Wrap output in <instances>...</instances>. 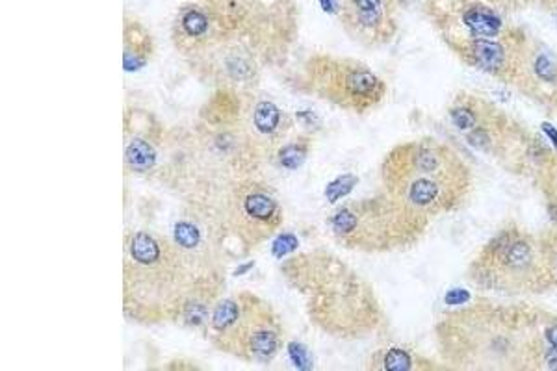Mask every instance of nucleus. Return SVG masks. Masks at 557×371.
<instances>
[{"instance_id": "obj_1", "label": "nucleus", "mask_w": 557, "mask_h": 371, "mask_svg": "<svg viewBox=\"0 0 557 371\" xmlns=\"http://www.w3.org/2000/svg\"><path fill=\"white\" fill-rule=\"evenodd\" d=\"M201 262L173 240L147 230L130 234L125 240V310L139 322L178 319L188 301L217 293L216 273Z\"/></svg>"}, {"instance_id": "obj_2", "label": "nucleus", "mask_w": 557, "mask_h": 371, "mask_svg": "<svg viewBox=\"0 0 557 371\" xmlns=\"http://www.w3.org/2000/svg\"><path fill=\"white\" fill-rule=\"evenodd\" d=\"M469 178V169L457 154L429 138L392 148L383 162L390 197L424 218L457 206Z\"/></svg>"}, {"instance_id": "obj_3", "label": "nucleus", "mask_w": 557, "mask_h": 371, "mask_svg": "<svg viewBox=\"0 0 557 371\" xmlns=\"http://www.w3.org/2000/svg\"><path fill=\"white\" fill-rule=\"evenodd\" d=\"M205 332L217 349L262 364L277 356L285 343L275 310L264 299L246 292L219 299L210 310Z\"/></svg>"}, {"instance_id": "obj_4", "label": "nucleus", "mask_w": 557, "mask_h": 371, "mask_svg": "<svg viewBox=\"0 0 557 371\" xmlns=\"http://www.w3.org/2000/svg\"><path fill=\"white\" fill-rule=\"evenodd\" d=\"M424 221V216L389 195L344 204L331 216L329 227L344 247L389 251L415 240Z\"/></svg>"}, {"instance_id": "obj_5", "label": "nucleus", "mask_w": 557, "mask_h": 371, "mask_svg": "<svg viewBox=\"0 0 557 371\" xmlns=\"http://www.w3.org/2000/svg\"><path fill=\"white\" fill-rule=\"evenodd\" d=\"M309 86L320 99L357 114L379 106L386 91L383 80L364 65L320 58L309 69Z\"/></svg>"}, {"instance_id": "obj_6", "label": "nucleus", "mask_w": 557, "mask_h": 371, "mask_svg": "<svg viewBox=\"0 0 557 371\" xmlns=\"http://www.w3.org/2000/svg\"><path fill=\"white\" fill-rule=\"evenodd\" d=\"M282 223V210L272 189L247 180L229 193L227 221L223 223L232 236L246 247H253L275 234Z\"/></svg>"}, {"instance_id": "obj_7", "label": "nucleus", "mask_w": 557, "mask_h": 371, "mask_svg": "<svg viewBox=\"0 0 557 371\" xmlns=\"http://www.w3.org/2000/svg\"><path fill=\"white\" fill-rule=\"evenodd\" d=\"M285 121V114L270 100H258L251 114L253 129L264 139H275L277 134L282 132Z\"/></svg>"}, {"instance_id": "obj_8", "label": "nucleus", "mask_w": 557, "mask_h": 371, "mask_svg": "<svg viewBox=\"0 0 557 371\" xmlns=\"http://www.w3.org/2000/svg\"><path fill=\"white\" fill-rule=\"evenodd\" d=\"M470 61L478 65L479 69L498 74L505 65V50L496 41L481 37L470 47Z\"/></svg>"}, {"instance_id": "obj_9", "label": "nucleus", "mask_w": 557, "mask_h": 371, "mask_svg": "<svg viewBox=\"0 0 557 371\" xmlns=\"http://www.w3.org/2000/svg\"><path fill=\"white\" fill-rule=\"evenodd\" d=\"M464 25L469 26L470 34L481 37H493L502 30V20L494 11L483 6H473L464 13Z\"/></svg>"}, {"instance_id": "obj_10", "label": "nucleus", "mask_w": 557, "mask_h": 371, "mask_svg": "<svg viewBox=\"0 0 557 371\" xmlns=\"http://www.w3.org/2000/svg\"><path fill=\"white\" fill-rule=\"evenodd\" d=\"M125 162L134 173H147L156 163V148L147 138H134L125 151Z\"/></svg>"}, {"instance_id": "obj_11", "label": "nucleus", "mask_w": 557, "mask_h": 371, "mask_svg": "<svg viewBox=\"0 0 557 371\" xmlns=\"http://www.w3.org/2000/svg\"><path fill=\"white\" fill-rule=\"evenodd\" d=\"M415 358L410 351L403 347H386L377 355L372 356L370 367L372 370H389V371H401V370H413L415 367Z\"/></svg>"}, {"instance_id": "obj_12", "label": "nucleus", "mask_w": 557, "mask_h": 371, "mask_svg": "<svg viewBox=\"0 0 557 371\" xmlns=\"http://www.w3.org/2000/svg\"><path fill=\"white\" fill-rule=\"evenodd\" d=\"M178 26H180V30H183L188 37L199 40L202 35H207L210 23H208L207 15L202 13L199 8H188V10L180 15Z\"/></svg>"}, {"instance_id": "obj_13", "label": "nucleus", "mask_w": 557, "mask_h": 371, "mask_svg": "<svg viewBox=\"0 0 557 371\" xmlns=\"http://www.w3.org/2000/svg\"><path fill=\"white\" fill-rule=\"evenodd\" d=\"M357 11V20L360 26L374 28L381 23V0H351Z\"/></svg>"}, {"instance_id": "obj_14", "label": "nucleus", "mask_w": 557, "mask_h": 371, "mask_svg": "<svg viewBox=\"0 0 557 371\" xmlns=\"http://www.w3.org/2000/svg\"><path fill=\"white\" fill-rule=\"evenodd\" d=\"M452 121H454V124L459 130L470 132V130L478 126L479 115L470 104H457V106L452 110Z\"/></svg>"}, {"instance_id": "obj_15", "label": "nucleus", "mask_w": 557, "mask_h": 371, "mask_svg": "<svg viewBox=\"0 0 557 371\" xmlns=\"http://www.w3.org/2000/svg\"><path fill=\"white\" fill-rule=\"evenodd\" d=\"M305 156H306V147L305 143H301V141H292V143H288L286 147L279 148V153H277L279 163L288 169L297 167V165L303 162Z\"/></svg>"}, {"instance_id": "obj_16", "label": "nucleus", "mask_w": 557, "mask_h": 371, "mask_svg": "<svg viewBox=\"0 0 557 371\" xmlns=\"http://www.w3.org/2000/svg\"><path fill=\"white\" fill-rule=\"evenodd\" d=\"M357 178L355 177H340L335 184H331V188L327 189V197L329 201H338L340 197H344L345 193H350L355 186Z\"/></svg>"}, {"instance_id": "obj_17", "label": "nucleus", "mask_w": 557, "mask_h": 371, "mask_svg": "<svg viewBox=\"0 0 557 371\" xmlns=\"http://www.w3.org/2000/svg\"><path fill=\"white\" fill-rule=\"evenodd\" d=\"M535 73L546 82H553L557 80V67L552 64V59H548L546 56H541L535 61Z\"/></svg>"}, {"instance_id": "obj_18", "label": "nucleus", "mask_w": 557, "mask_h": 371, "mask_svg": "<svg viewBox=\"0 0 557 371\" xmlns=\"http://www.w3.org/2000/svg\"><path fill=\"white\" fill-rule=\"evenodd\" d=\"M288 237L290 236H281L279 240L275 242V245H273V252H277V254H282V252H292L294 249L297 247V242L296 240H292L290 243H288Z\"/></svg>"}, {"instance_id": "obj_19", "label": "nucleus", "mask_w": 557, "mask_h": 371, "mask_svg": "<svg viewBox=\"0 0 557 371\" xmlns=\"http://www.w3.org/2000/svg\"><path fill=\"white\" fill-rule=\"evenodd\" d=\"M543 338H544V343L557 347V323H552V325H548L546 329H544Z\"/></svg>"}, {"instance_id": "obj_20", "label": "nucleus", "mask_w": 557, "mask_h": 371, "mask_svg": "<svg viewBox=\"0 0 557 371\" xmlns=\"http://www.w3.org/2000/svg\"><path fill=\"white\" fill-rule=\"evenodd\" d=\"M543 132H546V136L550 138V141L553 143V147H557V129L552 126L550 123H543Z\"/></svg>"}, {"instance_id": "obj_21", "label": "nucleus", "mask_w": 557, "mask_h": 371, "mask_svg": "<svg viewBox=\"0 0 557 371\" xmlns=\"http://www.w3.org/2000/svg\"><path fill=\"white\" fill-rule=\"evenodd\" d=\"M320 2H321V8H323L326 11H329V13H333V11H335V8H336L335 0H320Z\"/></svg>"}]
</instances>
